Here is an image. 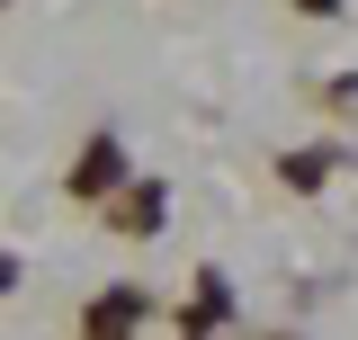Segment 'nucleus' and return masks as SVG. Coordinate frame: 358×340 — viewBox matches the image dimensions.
I'll list each match as a JSON object with an SVG mask.
<instances>
[{"mask_svg":"<svg viewBox=\"0 0 358 340\" xmlns=\"http://www.w3.org/2000/svg\"><path fill=\"white\" fill-rule=\"evenodd\" d=\"M117 170H126V153H117V134H99L81 153V170H72V197H99V188H117Z\"/></svg>","mask_w":358,"mask_h":340,"instance_id":"f257e3e1","label":"nucleus"},{"mask_svg":"<svg viewBox=\"0 0 358 340\" xmlns=\"http://www.w3.org/2000/svg\"><path fill=\"white\" fill-rule=\"evenodd\" d=\"M134 323H143V296H134V287H117V296L90 304V340H126Z\"/></svg>","mask_w":358,"mask_h":340,"instance_id":"f03ea898","label":"nucleus"},{"mask_svg":"<svg viewBox=\"0 0 358 340\" xmlns=\"http://www.w3.org/2000/svg\"><path fill=\"white\" fill-rule=\"evenodd\" d=\"M162 224V188H134V206H126V233H152Z\"/></svg>","mask_w":358,"mask_h":340,"instance_id":"7ed1b4c3","label":"nucleus"},{"mask_svg":"<svg viewBox=\"0 0 358 340\" xmlns=\"http://www.w3.org/2000/svg\"><path fill=\"white\" fill-rule=\"evenodd\" d=\"M322 170H331V153H287V179L296 188H322Z\"/></svg>","mask_w":358,"mask_h":340,"instance_id":"20e7f679","label":"nucleus"},{"mask_svg":"<svg viewBox=\"0 0 358 340\" xmlns=\"http://www.w3.org/2000/svg\"><path fill=\"white\" fill-rule=\"evenodd\" d=\"M305 9H331V0H305Z\"/></svg>","mask_w":358,"mask_h":340,"instance_id":"39448f33","label":"nucleus"}]
</instances>
